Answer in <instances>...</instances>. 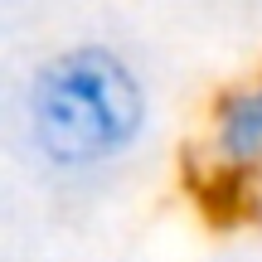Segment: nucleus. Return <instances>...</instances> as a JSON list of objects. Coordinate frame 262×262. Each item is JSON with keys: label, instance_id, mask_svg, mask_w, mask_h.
Listing matches in <instances>:
<instances>
[{"label": "nucleus", "instance_id": "f257e3e1", "mask_svg": "<svg viewBox=\"0 0 262 262\" xmlns=\"http://www.w3.org/2000/svg\"><path fill=\"white\" fill-rule=\"evenodd\" d=\"M15 131L39 175L102 185L156 136V88L131 49L112 39H68L19 78Z\"/></svg>", "mask_w": 262, "mask_h": 262}, {"label": "nucleus", "instance_id": "f03ea898", "mask_svg": "<svg viewBox=\"0 0 262 262\" xmlns=\"http://www.w3.org/2000/svg\"><path fill=\"white\" fill-rule=\"evenodd\" d=\"M199 165L224 189L262 180V68L214 97L204 117Z\"/></svg>", "mask_w": 262, "mask_h": 262}]
</instances>
